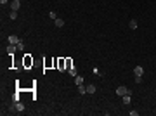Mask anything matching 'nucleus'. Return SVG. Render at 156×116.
<instances>
[{"label":"nucleus","instance_id":"nucleus-1","mask_svg":"<svg viewBox=\"0 0 156 116\" xmlns=\"http://www.w3.org/2000/svg\"><path fill=\"white\" fill-rule=\"evenodd\" d=\"M52 64L59 69V71H66V57H59V59H54Z\"/></svg>","mask_w":156,"mask_h":116},{"label":"nucleus","instance_id":"nucleus-2","mask_svg":"<svg viewBox=\"0 0 156 116\" xmlns=\"http://www.w3.org/2000/svg\"><path fill=\"white\" fill-rule=\"evenodd\" d=\"M23 64H24V68H30V66H33V57H31L30 54H26V56L23 57Z\"/></svg>","mask_w":156,"mask_h":116},{"label":"nucleus","instance_id":"nucleus-3","mask_svg":"<svg viewBox=\"0 0 156 116\" xmlns=\"http://www.w3.org/2000/svg\"><path fill=\"white\" fill-rule=\"evenodd\" d=\"M128 92H130V90H128L127 87H123V85H122V87H118V88H116V95H120V97H123L125 94H128Z\"/></svg>","mask_w":156,"mask_h":116},{"label":"nucleus","instance_id":"nucleus-4","mask_svg":"<svg viewBox=\"0 0 156 116\" xmlns=\"http://www.w3.org/2000/svg\"><path fill=\"white\" fill-rule=\"evenodd\" d=\"M21 9V2L19 0H12L11 2V11H19Z\"/></svg>","mask_w":156,"mask_h":116},{"label":"nucleus","instance_id":"nucleus-5","mask_svg":"<svg viewBox=\"0 0 156 116\" xmlns=\"http://www.w3.org/2000/svg\"><path fill=\"white\" fill-rule=\"evenodd\" d=\"M16 49H17V45L9 44V45H7V54H9V56H14V54H16Z\"/></svg>","mask_w":156,"mask_h":116},{"label":"nucleus","instance_id":"nucleus-6","mask_svg":"<svg viewBox=\"0 0 156 116\" xmlns=\"http://www.w3.org/2000/svg\"><path fill=\"white\" fill-rule=\"evenodd\" d=\"M134 73H135V76H142V74H144L142 66H135V68H134Z\"/></svg>","mask_w":156,"mask_h":116},{"label":"nucleus","instance_id":"nucleus-7","mask_svg":"<svg viewBox=\"0 0 156 116\" xmlns=\"http://www.w3.org/2000/svg\"><path fill=\"white\" fill-rule=\"evenodd\" d=\"M75 85H76V87H80V85H83V78H82L80 74H76V76H75Z\"/></svg>","mask_w":156,"mask_h":116},{"label":"nucleus","instance_id":"nucleus-8","mask_svg":"<svg viewBox=\"0 0 156 116\" xmlns=\"http://www.w3.org/2000/svg\"><path fill=\"white\" fill-rule=\"evenodd\" d=\"M7 40H9V44H14V45H17V42H19V38H17L16 35H11Z\"/></svg>","mask_w":156,"mask_h":116},{"label":"nucleus","instance_id":"nucleus-9","mask_svg":"<svg viewBox=\"0 0 156 116\" xmlns=\"http://www.w3.org/2000/svg\"><path fill=\"white\" fill-rule=\"evenodd\" d=\"M130 95H132V92H128V94H125V95H123V104H130V101H132Z\"/></svg>","mask_w":156,"mask_h":116},{"label":"nucleus","instance_id":"nucleus-10","mask_svg":"<svg viewBox=\"0 0 156 116\" xmlns=\"http://www.w3.org/2000/svg\"><path fill=\"white\" fill-rule=\"evenodd\" d=\"M73 66H75V64H73V59H71V57H66V71H68L69 68H73Z\"/></svg>","mask_w":156,"mask_h":116},{"label":"nucleus","instance_id":"nucleus-11","mask_svg":"<svg viewBox=\"0 0 156 116\" xmlns=\"http://www.w3.org/2000/svg\"><path fill=\"white\" fill-rule=\"evenodd\" d=\"M16 111H17V113H23V111H24L23 102H16Z\"/></svg>","mask_w":156,"mask_h":116},{"label":"nucleus","instance_id":"nucleus-12","mask_svg":"<svg viewBox=\"0 0 156 116\" xmlns=\"http://www.w3.org/2000/svg\"><path fill=\"white\" fill-rule=\"evenodd\" d=\"M54 24H56V28H62V26H64V21H62V19H59V17H57V19L54 21Z\"/></svg>","mask_w":156,"mask_h":116},{"label":"nucleus","instance_id":"nucleus-13","mask_svg":"<svg viewBox=\"0 0 156 116\" xmlns=\"http://www.w3.org/2000/svg\"><path fill=\"white\" fill-rule=\"evenodd\" d=\"M95 92V85L90 83V85H87V94H94Z\"/></svg>","mask_w":156,"mask_h":116},{"label":"nucleus","instance_id":"nucleus-14","mask_svg":"<svg viewBox=\"0 0 156 116\" xmlns=\"http://www.w3.org/2000/svg\"><path fill=\"white\" fill-rule=\"evenodd\" d=\"M128 26H130V29H137V21H135V19H132V21L128 23Z\"/></svg>","mask_w":156,"mask_h":116},{"label":"nucleus","instance_id":"nucleus-15","mask_svg":"<svg viewBox=\"0 0 156 116\" xmlns=\"http://www.w3.org/2000/svg\"><path fill=\"white\" fill-rule=\"evenodd\" d=\"M68 73H69L71 76H76V74H78V71H76V68H75V66H73V68H69V69H68Z\"/></svg>","mask_w":156,"mask_h":116},{"label":"nucleus","instance_id":"nucleus-16","mask_svg":"<svg viewBox=\"0 0 156 116\" xmlns=\"http://www.w3.org/2000/svg\"><path fill=\"white\" fill-rule=\"evenodd\" d=\"M78 92H80L82 95H85V94H87V88L83 87V85H80V87H78Z\"/></svg>","mask_w":156,"mask_h":116},{"label":"nucleus","instance_id":"nucleus-17","mask_svg":"<svg viewBox=\"0 0 156 116\" xmlns=\"http://www.w3.org/2000/svg\"><path fill=\"white\" fill-rule=\"evenodd\" d=\"M9 17H11V19H16V17H17V11H11V12H9Z\"/></svg>","mask_w":156,"mask_h":116},{"label":"nucleus","instance_id":"nucleus-18","mask_svg":"<svg viewBox=\"0 0 156 116\" xmlns=\"http://www.w3.org/2000/svg\"><path fill=\"white\" fill-rule=\"evenodd\" d=\"M49 17H50V19H54V21H56V19H57V14H56V12H54V11H52V12H49Z\"/></svg>","mask_w":156,"mask_h":116},{"label":"nucleus","instance_id":"nucleus-19","mask_svg":"<svg viewBox=\"0 0 156 116\" xmlns=\"http://www.w3.org/2000/svg\"><path fill=\"white\" fill-rule=\"evenodd\" d=\"M23 49H24V44L19 40V42H17V50H23Z\"/></svg>","mask_w":156,"mask_h":116},{"label":"nucleus","instance_id":"nucleus-20","mask_svg":"<svg viewBox=\"0 0 156 116\" xmlns=\"http://www.w3.org/2000/svg\"><path fill=\"white\" fill-rule=\"evenodd\" d=\"M12 102H19V94H14L12 95Z\"/></svg>","mask_w":156,"mask_h":116},{"label":"nucleus","instance_id":"nucleus-21","mask_svg":"<svg viewBox=\"0 0 156 116\" xmlns=\"http://www.w3.org/2000/svg\"><path fill=\"white\" fill-rule=\"evenodd\" d=\"M142 82V76H135V83H140Z\"/></svg>","mask_w":156,"mask_h":116},{"label":"nucleus","instance_id":"nucleus-22","mask_svg":"<svg viewBox=\"0 0 156 116\" xmlns=\"http://www.w3.org/2000/svg\"><path fill=\"white\" fill-rule=\"evenodd\" d=\"M0 4H2V5H5V4H9V0H0Z\"/></svg>","mask_w":156,"mask_h":116}]
</instances>
